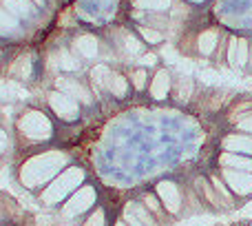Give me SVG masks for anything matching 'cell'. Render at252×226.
Here are the masks:
<instances>
[{
	"label": "cell",
	"mask_w": 252,
	"mask_h": 226,
	"mask_svg": "<svg viewBox=\"0 0 252 226\" xmlns=\"http://www.w3.org/2000/svg\"><path fill=\"white\" fill-rule=\"evenodd\" d=\"M66 166H69V155L64 151H58V149H49V151L27 157L18 171V180L29 191H38V188L42 191Z\"/></svg>",
	"instance_id": "cell-1"
},
{
	"label": "cell",
	"mask_w": 252,
	"mask_h": 226,
	"mask_svg": "<svg viewBox=\"0 0 252 226\" xmlns=\"http://www.w3.org/2000/svg\"><path fill=\"white\" fill-rule=\"evenodd\" d=\"M82 184H87V171L78 164H69L60 175H56V178L38 193V200L42 206H60V204H64Z\"/></svg>",
	"instance_id": "cell-2"
},
{
	"label": "cell",
	"mask_w": 252,
	"mask_h": 226,
	"mask_svg": "<svg viewBox=\"0 0 252 226\" xmlns=\"http://www.w3.org/2000/svg\"><path fill=\"white\" fill-rule=\"evenodd\" d=\"M16 131L25 142L40 144L53 138V124L42 111L29 109L16 120Z\"/></svg>",
	"instance_id": "cell-3"
},
{
	"label": "cell",
	"mask_w": 252,
	"mask_h": 226,
	"mask_svg": "<svg viewBox=\"0 0 252 226\" xmlns=\"http://www.w3.org/2000/svg\"><path fill=\"white\" fill-rule=\"evenodd\" d=\"M153 191L157 193L164 211L168 213L170 220H177L186 213V206L190 204L188 202V191L173 178H164L157 184H153Z\"/></svg>",
	"instance_id": "cell-4"
},
{
	"label": "cell",
	"mask_w": 252,
	"mask_h": 226,
	"mask_svg": "<svg viewBox=\"0 0 252 226\" xmlns=\"http://www.w3.org/2000/svg\"><path fill=\"white\" fill-rule=\"evenodd\" d=\"M100 204V193H97L95 184L87 182L60 206V215L64 220H80V218H87L95 206Z\"/></svg>",
	"instance_id": "cell-5"
},
{
	"label": "cell",
	"mask_w": 252,
	"mask_h": 226,
	"mask_svg": "<svg viewBox=\"0 0 252 226\" xmlns=\"http://www.w3.org/2000/svg\"><path fill=\"white\" fill-rule=\"evenodd\" d=\"M221 175V180L226 182V187L230 188V193L237 197L239 204L248 202L252 197V173L248 171H237V169H223V166H215Z\"/></svg>",
	"instance_id": "cell-6"
},
{
	"label": "cell",
	"mask_w": 252,
	"mask_h": 226,
	"mask_svg": "<svg viewBox=\"0 0 252 226\" xmlns=\"http://www.w3.org/2000/svg\"><path fill=\"white\" fill-rule=\"evenodd\" d=\"M120 218L128 226H168V222H164L155 213H151L139 197L124 202L122 209H120Z\"/></svg>",
	"instance_id": "cell-7"
},
{
	"label": "cell",
	"mask_w": 252,
	"mask_h": 226,
	"mask_svg": "<svg viewBox=\"0 0 252 226\" xmlns=\"http://www.w3.org/2000/svg\"><path fill=\"white\" fill-rule=\"evenodd\" d=\"M47 105L53 111V115L62 122H75L80 117V102L75 98H71L69 93L53 89L47 96Z\"/></svg>",
	"instance_id": "cell-8"
},
{
	"label": "cell",
	"mask_w": 252,
	"mask_h": 226,
	"mask_svg": "<svg viewBox=\"0 0 252 226\" xmlns=\"http://www.w3.org/2000/svg\"><path fill=\"white\" fill-rule=\"evenodd\" d=\"M173 74H170L166 67H159L155 74L151 75V84H148V96L155 102H166L173 96Z\"/></svg>",
	"instance_id": "cell-9"
},
{
	"label": "cell",
	"mask_w": 252,
	"mask_h": 226,
	"mask_svg": "<svg viewBox=\"0 0 252 226\" xmlns=\"http://www.w3.org/2000/svg\"><path fill=\"white\" fill-rule=\"evenodd\" d=\"M250 49L252 44L246 38H230L228 40V49H226V60L232 69H246L250 65Z\"/></svg>",
	"instance_id": "cell-10"
},
{
	"label": "cell",
	"mask_w": 252,
	"mask_h": 226,
	"mask_svg": "<svg viewBox=\"0 0 252 226\" xmlns=\"http://www.w3.org/2000/svg\"><path fill=\"white\" fill-rule=\"evenodd\" d=\"M219 151L228 153H239V155H250L252 157V135L239 133V131H228L219 140Z\"/></svg>",
	"instance_id": "cell-11"
},
{
	"label": "cell",
	"mask_w": 252,
	"mask_h": 226,
	"mask_svg": "<svg viewBox=\"0 0 252 226\" xmlns=\"http://www.w3.org/2000/svg\"><path fill=\"white\" fill-rule=\"evenodd\" d=\"M56 89L69 93V96L75 98L80 105H93V91L84 82H80L78 78H58Z\"/></svg>",
	"instance_id": "cell-12"
},
{
	"label": "cell",
	"mask_w": 252,
	"mask_h": 226,
	"mask_svg": "<svg viewBox=\"0 0 252 226\" xmlns=\"http://www.w3.org/2000/svg\"><path fill=\"white\" fill-rule=\"evenodd\" d=\"M215 162H217V166H223V169H237V171H248V173H252V157L250 155L219 151Z\"/></svg>",
	"instance_id": "cell-13"
},
{
	"label": "cell",
	"mask_w": 252,
	"mask_h": 226,
	"mask_svg": "<svg viewBox=\"0 0 252 226\" xmlns=\"http://www.w3.org/2000/svg\"><path fill=\"white\" fill-rule=\"evenodd\" d=\"M97 51H100V44H97V38L91 34H82L73 40V53L82 60H93L97 58Z\"/></svg>",
	"instance_id": "cell-14"
},
{
	"label": "cell",
	"mask_w": 252,
	"mask_h": 226,
	"mask_svg": "<svg viewBox=\"0 0 252 226\" xmlns=\"http://www.w3.org/2000/svg\"><path fill=\"white\" fill-rule=\"evenodd\" d=\"M130 80L126 78L124 74H120V71H113L109 78V87H106V93L109 96H113L115 100H126L130 93Z\"/></svg>",
	"instance_id": "cell-15"
},
{
	"label": "cell",
	"mask_w": 252,
	"mask_h": 226,
	"mask_svg": "<svg viewBox=\"0 0 252 226\" xmlns=\"http://www.w3.org/2000/svg\"><path fill=\"white\" fill-rule=\"evenodd\" d=\"M195 96V82L188 75H179L173 82V98L179 102V105H186L190 98Z\"/></svg>",
	"instance_id": "cell-16"
},
{
	"label": "cell",
	"mask_w": 252,
	"mask_h": 226,
	"mask_svg": "<svg viewBox=\"0 0 252 226\" xmlns=\"http://www.w3.org/2000/svg\"><path fill=\"white\" fill-rule=\"evenodd\" d=\"M113 74V69L106 65H95L91 69V87L93 93H106V87H109V78Z\"/></svg>",
	"instance_id": "cell-17"
},
{
	"label": "cell",
	"mask_w": 252,
	"mask_h": 226,
	"mask_svg": "<svg viewBox=\"0 0 252 226\" xmlns=\"http://www.w3.org/2000/svg\"><path fill=\"white\" fill-rule=\"evenodd\" d=\"M219 44V34L217 29H206L199 34V38H197V51L201 53V56H213L215 49H217Z\"/></svg>",
	"instance_id": "cell-18"
},
{
	"label": "cell",
	"mask_w": 252,
	"mask_h": 226,
	"mask_svg": "<svg viewBox=\"0 0 252 226\" xmlns=\"http://www.w3.org/2000/svg\"><path fill=\"white\" fill-rule=\"evenodd\" d=\"M139 200L144 202V206H146L151 213H155L159 220H164V222H170V218H168V213L164 211V206H161V202H159V197H157V193L153 191V188H148V191H144L142 195H139Z\"/></svg>",
	"instance_id": "cell-19"
},
{
	"label": "cell",
	"mask_w": 252,
	"mask_h": 226,
	"mask_svg": "<svg viewBox=\"0 0 252 226\" xmlns=\"http://www.w3.org/2000/svg\"><path fill=\"white\" fill-rule=\"evenodd\" d=\"M9 13H13L16 18H29L35 13V4L31 0H2Z\"/></svg>",
	"instance_id": "cell-20"
},
{
	"label": "cell",
	"mask_w": 252,
	"mask_h": 226,
	"mask_svg": "<svg viewBox=\"0 0 252 226\" xmlns=\"http://www.w3.org/2000/svg\"><path fill=\"white\" fill-rule=\"evenodd\" d=\"M128 80H130V87H133L137 93L148 91V84H151V75H148V69H146V67H135V69L130 71Z\"/></svg>",
	"instance_id": "cell-21"
},
{
	"label": "cell",
	"mask_w": 252,
	"mask_h": 226,
	"mask_svg": "<svg viewBox=\"0 0 252 226\" xmlns=\"http://www.w3.org/2000/svg\"><path fill=\"white\" fill-rule=\"evenodd\" d=\"M80 226H111L109 224V213L102 204H97L87 218H82V224Z\"/></svg>",
	"instance_id": "cell-22"
},
{
	"label": "cell",
	"mask_w": 252,
	"mask_h": 226,
	"mask_svg": "<svg viewBox=\"0 0 252 226\" xmlns=\"http://www.w3.org/2000/svg\"><path fill=\"white\" fill-rule=\"evenodd\" d=\"M18 31V20L13 13H9L4 7H0V36H11Z\"/></svg>",
	"instance_id": "cell-23"
},
{
	"label": "cell",
	"mask_w": 252,
	"mask_h": 226,
	"mask_svg": "<svg viewBox=\"0 0 252 226\" xmlns=\"http://www.w3.org/2000/svg\"><path fill=\"white\" fill-rule=\"evenodd\" d=\"M58 67H60V71H78L80 69V60H78L75 53L62 49V51L58 53Z\"/></svg>",
	"instance_id": "cell-24"
},
{
	"label": "cell",
	"mask_w": 252,
	"mask_h": 226,
	"mask_svg": "<svg viewBox=\"0 0 252 226\" xmlns=\"http://www.w3.org/2000/svg\"><path fill=\"white\" fill-rule=\"evenodd\" d=\"M230 129L232 131H239V133H248L252 135V109L237 115L235 120H230Z\"/></svg>",
	"instance_id": "cell-25"
},
{
	"label": "cell",
	"mask_w": 252,
	"mask_h": 226,
	"mask_svg": "<svg viewBox=\"0 0 252 226\" xmlns=\"http://www.w3.org/2000/svg\"><path fill=\"white\" fill-rule=\"evenodd\" d=\"M133 4L144 11H166L170 9V0H133Z\"/></svg>",
	"instance_id": "cell-26"
},
{
	"label": "cell",
	"mask_w": 252,
	"mask_h": 226,
	"mask_svg": "<svg viewBox=\"0 0 252 226\" xmlns=\"http://www.w3.org/2000/svg\"><path fill=\"white\" fill-rule=\"evenodd\" d=\"M124 51L130 53V56H142L144 40H137L133 34H124Z\"/></svg>",
	"instance_id": "cell-27"
},
{
	"label": "cell",
	"mask_w": 252,
	"mask_h": 226,
	"mask_svg": "<svg viewBox=\"0 0 252 226\" xmlns=\"http://www.w3.org/2000/svg\"><path fill=\"white\" fill-rule=\"evenodd\" d=\"M137 31H139V36H142L144 42H148V44L164 42V34H161V31H157V29H151V27H139Z\"/></svg>",
	"instance_id": "cell-28"
},
{
	"label": "cell",
	"mask_w": 252,
	"mask_h": 226,
	"mask_svg": "<svg viewBox=\"0 0 252 226\" xmlns=\"http://www.w3.org/2000/svg\"><path fill=\"white\" fill-rule=\"evenodd\" d=\"M155 65H157L155 53H144V56H139V67H155Z\"/></svg>",
	"instance_id": "cell-29"
},
{
	"label": "cell",
	"mask_w": 252,
	"mask_h": 226,
	"mask_svg": "<svg viewBox=\"0 0 252 226\" xmlns=\"http://www.w3.org/2000/svg\"><path fill=\"white\" fill-rule=\"evenodd\" d=\"M7 147H9V135L4 129H0V155L7 151Z\"/></svg>",
	"instance_id": "cell-30"
},
{
	"label": "cell",
	"mask_w": 252,
	"mask_h": 226,
	"mask_svg": "<svg viewBox=\"0 0 252 226\" xmlns=\"http://www.w3.org/2000/svg\"><path fill=\"white\" fill-rule=\"evenodd\" d=\"M111 226H128V224H126L124 220H122V218H120V215H118V218L113 220V224H111Z\"/></svg>",
	"instance_id": "cell-31"
},
{
	"label": "cell",
	"mask_w": 252,
	"mask_h": 226,
	"mask_svg": "<svg viewBox=\"0 0 252 226\" xmlns=\"http://www.w3.org/2000/svg\"><path fill=\"white\" fill-rule=\"evenodd\" d=\"M237 226H252V222H241V224H237Z\"/></svg>",
	"instance_id": "cell-32"
},
{
	"label": "cell",
	"mask_w": 252,
	"mask_h": 226,
	"mask_svg": "<svg viewBox=\"0 0 252 226\" xmlns=\"http://www.w3.org/2000/svg\"><path fill=\"white\" fill-rule=\"evenodd\" d=\"M250 69H252V49H250Z\"/></svg>",
	"instance_id": "cell-33"
},
{
	"label": "cell",
	"mask_w": 252,
	"mask_h": 226,
	"mask_svg": "<svg viewBox=\"0 0 252 226\" xmlns=\"http://www.w3.org/2000/svg\"><path fill=\"white\" fill-rule=\"evenodd\" d=\"M188 2H204V0H188Z\"/></svg>",
	"instance_id": "cell-34"
},
{
	"label": "cell",
	"mask_w": 252,
	"mask_h": 226,
	"mask_svg": "<svg viewBox=\"0 0 252 226\" xmlns=\"http://www.w3.org/2000/svg\"><path fill=\"white\" fill-rule=\"evenodd\" d=\"M64 226H71V224H64Z\"/></svg>",
	"instance_id": "cell-35"
}]
</instances>
